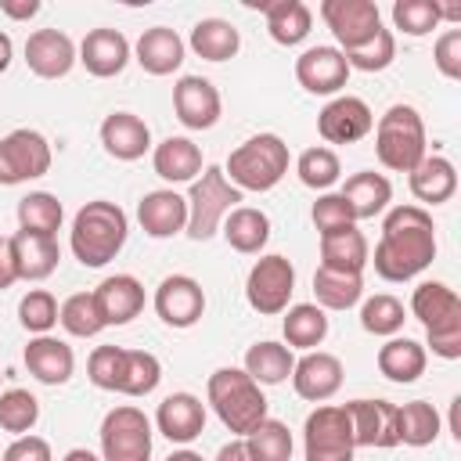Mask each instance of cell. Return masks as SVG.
<instances>
[{
	"label": "cell",
	"instance_id": "cell-52",
	"mask_svg": "<svg viewBox=\"0 0 461 461\" xmlns=\"http://www.w3.org/2000/svg\"><path fill=\"white\" fill-rule=\"evenodd\" d=\"M432 61L447 79H461V29H447L436 47H432Z\"/></svg>",
	"mask_w": 461,
	"mask_h": 461
},
{
	"label": "cell",
	"instance_id": "cell-20",
	"mask_svg": "<svg viewBox=\"0 0 461 461\" xmlns=\"http://www.w3.org/2000/svg\"><path fill=\"white\" fill-rule=\"evenodd\" d=\"M295 79L310 94H339L349 79V65L339 47H310L295 58Z\"/></svg>",
	"mask_w": 461,
	"mask_h": 461
},
{
	"label": "cell",
	"instance_id": "cell-26",
	"mask_svg": "<svg viewBox=\"0 0 461 461\" xmlns=\"http://www.w3.org/2000/svg\"><path fill=\"white\" fill-rule=\"evenodd\" d=\"M101 144L112 158L137 162V158H144V151H151V130L133 112H112L101 122Z\"/></svg>",
	"mask_w": 461,
	"mask_h": 461
},
{
	"label": "cell",
	"instance_id": "cell-32",
	"mask_svg": "<svg viewBox=\"0 0 461 461\" xmlns=\"http://www.w3.org/2000/svg\"><path fill=\"white\" fill-rule=\"evenodd\" d=\"M220 230H223V238H227V245L234 252L259 256L263 245L270 241V216L263 209H256V205H238V209H230L223 216Z\"/></svg>",
	"mask_w": 461,
	"mask_h": 461
},
{
	"label": "cell",
	"instance_id": "cell-59",
	"mask_svg": "<svg viewBox=\"0 0 461 461\" xmlns=\"http://www.w3.org/2000/svg\"><path fill=\"white\" fill-rule=\"evenodd\" d=\"M61 461H101V457H97V454H90L86 447H76V450H68Z\"/></svg>",
	"mask_w": 461,
	"mask_h": 461
},
{
	"label": "cell",
	"instance_id": "cell-45",
	"mask_svg": "<svg viewBox=\"0 0 461 461\" xmlns=\"http://www.w3.org/2000/svg\"><path fill=\"white\" fill-rule=\"evenodd\" d=\"M295 173H299V180H303L306 187H313V191H328L331 184H339V176H342V162H339V155H335L331 148L317 144V148H306V151L299 155Z\"/></svg>",
	"mask_w": 461,
	"mask_h": 461
},
{
	"label": "cell",
	"instance_id": "cell-1",
	"mask_svg": "<svg viewBox=\"0 0 461 461\" xmlns=\"http://www.w3.org/2000/svg\"><path fill=\"white\" fill-rule=\"evenodd\" d=\"M436 259V227L421 205H396L382 220V238L375 245V274L382 281H411Z\"/></svg>",
	"mask_w": 461,
	"mask_h": 461
},
{
	"label": "cell",
	"instance_id": "cell-17",
	"mask_svg": "<svg viewBox=\"0 0 461 461\" xmlns=\"http://www.w3.org/2000/svg\"><path fill=\"white\" fill-rule=\"evenodd\" d=\"M76 61H79L90 76L112 79V76H119V72L130 65V40H126L119 29H108V25L90 29V32L83 36V43H79Z\"/></svg>",
	"mask_w": 461,
	"mask_h": 461
},
{
	"label": "cell",
	"instance_id": "cell-13",
	"mask_svg": "<svg viewBox=\"0 0 461 461\" xmlns=\"http://www.w3.org/2000/svg\"><path fill=\"white\" fill-rule=\"evenodd\" d=\"M375 130V115L364 97H331L317 115V133L328 144H357Z\"/></svg>",
	"mask_w": 461,
	"mask_h": 461
},
{
	"label": "cell",
	"instance_id": "cell-19",
	"mask_svg": "<svg viewBox=\"0 0 461 461\" xmlns=\"http://www.w3.org/2000/svg\"><path fill=\"white\" fill-rule=\"evenodd\" d=\"M25 65L40 79H61L76 65V43L61 29H36L25 40Z\"/></svg>",
	"mask_w": 461,
	"mask_h": 461
},
{
	"label": "cell",
	"instance_id": "cell-39",
	"mask_svg": "<svg viewBox=\"0 0 461 461\" xmlns=\"http://www.w3.org/2000/svg\"><path fill=\"white\" fill-rule=\"evenodd\" d=\"M313 295H317V306L321 310H349L364 295V277L360 274H339V270L317 267V274H313Z\"/></svg>",
	"mask_w": 461,
	"mask_h": 461
},
{
	"label": "cell",
	"instance_id": "cell-18",
	"mask_svg": "<svg viewBox=\"0 0 461 461\" xmlns=\"http://www.w3.org/2000/svg\"><path fill=\"white\" fill-rule=\"evenodd\" d=\"M357 447H396V403L389 400H349L346 403Z\"/></svg>",
	"mask_w": 461,
	"mask_h": 461
},
{
	"label": "cell",
	"instance_id": "cell-35",
	"mask_svg": "<svg viewBox=\"0 0 461 461\" xmlns=\"http://www.w3.org/2000/svg\"><path fill=\"white\" fill-rule=\"evenodd\" d=\"M281 331H285V346L288 349L310 353L328 339V313L317 303H295V306L285 310Z\"/></svg>",
	"mask_w": 461,
	"mask_h": 461
},
{
	"label": "cell",
	"instance_id": "cell-43",
	"mask_svg": "<svg viewBox=\"0 0 461 461\" xmlns=\"http://www.w3.org/2000/svg\"><path fill=\"white\" fill-rule=\"evenodd\" d=\"M403 321H407V310H403V303H400L396 295H389V292H378V295L364 299V306H360V328L371 331V335L393 339V335L403 328Z\"/></svg>",
	"mask_w": 461,
	"mask_h": 461
},
{
	"label": "cell",
	"instance_id": "cell-7",
	"mask_svg": "<svg viewBox=\"0 0 461 461\" xmlns=\"http://www.w3.org/2000/svg\"><path fill=\"white\" fill-rule=\"evenodd\" d=\"M97 436H101V461H148L151 457V418L133 403L112 407Z\"/></svg>",
	"mask_w": 461,
	"mask_h": 461
},
{
	"label": "cell",
	"instance_id": "cell-56",
	"mask_svg": "<svg viewBox=\"0 0 461 461\" xmlns=\"http://www.w3.org/2000/svg\"><path fill=\"white\" fill-rule=\"evenodd\" d=\"M0 11H4L7 18H18V22H25V18L40 14V0H22V4H14V0H4V4H0Z\"/></svg>",
	"mask_w": 461,
	"mask_h": 461
},
{
	"label": "cell",
	"instance_id": "cell-31",
	"mask_svg": "<svg viewBox=\"0 0 461 461\" xmlns=\"http://www.w3.org/2000/svg\"><path fill=\"white\" fill-rule=\"evenodd\" d=\"M339 194L349 205L353 223H357V220H375L378 212H385V205L393 202V184L375 169H360L342 184Z\"/></svg>",
	"mask_w": 461,
	"mask_h": 461
},
{
	"label": "cell",
	"instance_id": "cell-47",
	"mask_svg": "<svg viewBox=\"0 0 461 461\" xmlns=\"http://www.w3.org/2000/svg\"><path fill=\"white\" fill-rule=\"evenodd\" d=\"M18 321L29 335H50V328L58 324V299L47 288L25 292L18 303Z\"/></svg>",
	"mask_w": 461,
	"mask_h": 461
},
{
	"label": "cell",
	"instance_id": "cell-15",
	"mask_svg": "<svg viewBox=\"0 0 461 461\" xmlns=\"http://www.w3.org/2000/svg\"><path fill=\"white\" fill-rule=\"evenodd\" d=\"M342 360L335 353H324V349H310L295 360L292 367V385L303 400L310 403H324L331 400L339 389H342Z\"/></svg>",
	"mask_w": 461,
	"mask_h": 461
},
{
	"label": "cell",
	"instance_id": "cell-6",
	"mask_svg": "<svg viewBox=\"0 0 461 461\" xmlns=\"http://www.w3.org/2000/svg\"><path fill=\"white\" fill-rule=\"evenodd\" d=\"M238 202L241 191L223 176V166H205L187 191V238L209 241L220 230L223 216L238 209Z\"/></svg>",
	"mask_w": 461,
	"mask_h": 461
},
{
	"label": "cell",
	"instance_id": "cell-28",
	"mask_svg": "<svg viewBox=\"0 0 461 461\" xmlns=\"http://www.w3.org/2000/svg\"><path fill=\"white\" fill-rule=\"evenodd\" d=\"M151 166L166 184H187L205 169L202 148L191 137H166L162 144H155L151 148Z\"/></svg>",
	"mask_w": 461,
	"mask_h": 461
},
{
	"label": "cell",
	"instance_id": "cell-57",
	"mask_svg": "<svg viewBox=\"0 0 461 461\" xmlns=\"http://www.w3.org/2000/svg\"><path fill=\"white\" fill-rule=\"evenodd\" d=\"M216 461H256V457L249 454V447H245V436H241V439H230V443H223V447L216 450Z\"/></svg>",
	"mask_w": 461,
	"mask_h": 461
},
{
	"label": "cell",
	"instance_id": "cell-40",
	"mask_svg": "<svg viewBox=\"0 0 461 461\" xmlns=\"http://www.w3.org/2000/svg\"><path fill=\"white\" fill-rule=\"evenodd\" d=\"M61 202L50 194V191H29L22 202H18V230H32V234H50L58 238V227H61Z\"/></svg>",
	"mask_w": 461,
	"mask_h": 461
},
{
	"label": "cell",
	"instance_id": "cell-24",
	"mask_svg": "<svg viewBox=\"0 0 461 461\" xmlns=\"http://www.w3.org/2000/svg\"><path fill=\"white\" fill-rule=\"evenodd\" d=\"M25 367L36 382L43 385H65L76 371V353L68 342L54 339V335H32L25 346Z\"/></svg>",
	"mask_w": 461,
	"mask_h": 461
},
{
	"label": "cell",
	"instance_id": "cell-58",
	"mask_svg": "<svg viewBox=\"0 0 461 461\" xmlns=\"http://www.w3.org/2000/svg\"><path fill=\"white\" fill-rule=\"evenodd\" d=\"M11 58H14V43H11V36L0 29V72L11 68Z\"/></svg>",
	"mask_w": 461,
	"mask_h": 461
},
{
	"label": "cell",
	"instance_id": "cell-42",
	"mask_svg": "<svg viewBox=\"0 0 461 461\" xmlns=\"http://www.w3.org/2000/svg\"><path fill=\"white\" fill-rule=\"evenodd\" d=\"M58 324L72 335V339H94L104 321L97 313V303H94V292H76L68 295L61 306H58Z\"/></svg>",
	"mask_w": 461,
	"mask_h": 461
},
{
	"label": "cell",
	"instance_id": "cell-37",
	"mask_svg": "<svg viewBox=\"0 0 461 461\" xmlns=\"http://www.w3.org/2000/svg\"><path fill=\"white\" fill-rule=\"evenodd\" d=\"M187 43H191V50H194L198 58H205V61H227V58L238 54L241 36H238V29H234L227 18H202V22H194Z\"/></svg>",
	"mask_w": 461,
	"mask_h": 461
},
{
	"label": "cell",
	"instance_id": "cell-3",
	"mask_svg": "<svg viewBox=\"0 0 461 461\" xmlns=\"http://www.w3.org/2000/svg\"><path fill=\"white\" fill-rule=\"evenodd\" d=\"M209 407L223 421V429L249 436L263 418H267V396L263 385L249 378L245 367H216L205 385Z\"/></svg>",
	"mask_w": 461,
	"mask_h": 461
},
{
	"label": "cell",
	"instance_id": "cell-30",
	"mask_svg": "<svg viewBox=\"0 0 461 461\" xmlns=\"http://www.w3.org/2000/svg\"><path fill=\"white\" fill-rule=\"evenodd\" d=\"M367 259H371V249H367L364 230H357V223L331 230V234H321V267L324 270L364 274Z\"/></svg>",
	"mask_w": 461,
	"mask_h": 461
},
{
	"label": "cell",
	"instance_id": "cell-48",
	"mask_svg": "<svg viewBox=\"0 0 461 461\" xmlns=\"http://www.w3.org/2000/svg\"><path fill=\"white\" fill-rule=\"evenodd\" d=\"M342 58H346L349 72H353V68H357V72H382V68H389L393 58H396V40H393L389 29H378L364 47L346 50Z\"/></svg>",
	"mask_w": 461,
	"mask_h": 461
},
{
	"label": "cell",
	"instance_id": "cell-29",
	"mask_svg": "<svg viewBox=\"0 0 461 461\" xmlns=\"http://www.w3.org/2000/svg\"><path fill=\"white\" fill-rule=\"evenodd\" d=\"M407 184H411V194L425 205H443L454 198L457 191V169L450 158L443 155H425L411 173H407Z\"/></svg>",
	"mask_w": 461,
	"mask_h": 461
},
{
	"label": "cell",
	"instance_id": "cell-33",
	"mask_svg": "<svg viewBox=\"0 0 461 461\" xmlns=\"http://www.w3.org/2000/svg\"><path fill=\"white\" fill-rule=\"evenodd\" d=\"M263 18H267V32L274 43L281 47H295L310 36V25H313V14L303 0H270V4H259Z\"/></svg>",
	"mask_w": 461,
	"mask_h": 461
},
{
	"label": "cell",
	"instance_id": "cell-60",
	"mask_svg": "<svg viewBox=\"0 0 461 461\" xmlns=\"http://www.w3.org/2000/svg\"><path fill=\"white\" fill-rule=\"evenodd\" d=\"M166 461H205L202 454H194V450H173Z\"/></svg>",
	"mask_w": 461,
	"mask_h": 461
},
{
	"label": "cell",
	"instance_id": "cell-4",
	"mask_svg": "<svg viewBox=\"0 0 461 461\" xmlns=\"http://www.w3.org/2000/svg\"><path fill=\"white\" fill-rule=\"evenodd\" d=\"M288 173V144L277 133H256L245 144H238L227 155L223 176L245 194V191H270Z\"/></svg>",
	"mask_w": 461,
	"mask_h": 461
},
{
	"label": "cell",
	"instance_id": "cell-53",
	"mask_svg": "<svg viewBox=\"0 0 461 461\" xmlns=\"http://www.w3.org/2000/svg\"><path fill=\"white\" fill-rule=\"evenodd\" d=\"M0 461H54V454H50V443L43 436L25 432V436H14V443L4 450Z\"/></svg>",
	"mask_w": 461,
	"mask_h": 461
},
{
	"label": "cell",
	"instance_id": "cell-9",
	"mask_svg": "<svg viewBox=\"0 0 461 461\" xmlns=\"http://www.w3.org/2000/svg\"><path fill=\"white\" fill-rule=\"evenodd\" d=\"M292 292H295V267L285 256L270 252L252 263V270L245 277V299L256 313H263V317L285 313Z\"/></svg>",
	"mask_w": 461,
	"mask_h": 461
},
{
	"label": "cell",
	"instance_id": "cell-27",
	"mask_svg": "<svg viewBox=\"0 0 461 461\" xmlns=\"http://www.w3.org/2000/svg\"><path fill=\"white\" fill-rule=\"evenodd\" d=\"M11 249H14L18 281H43L58 270L61 249H58V238H50V234L18 230V234H11Z\"/></svg>",
	"mask_w": 461,
	"mask_h": 461
},
{
	"label": "cell",
	"instance_id": "cell-49",
	"mask_svg": "<svg viewBox=\"0 0 461 461\" xmlns=\"http://www.w3.org/2000/svg\"><path fill=\"white\" fill-rule=\"evenodd\" d=\"M393 25L407 36H429L439 25V4L436 0H396Z\"/></svg>",
	"mask_w": 461,
	"mask_h": 461
},
{
	"label": "cell",
	"instance_id": "cell-10",
	"mask_svg": "<svg viewBox=\"0 0 461 461\" xmlns=\"http://www.w3.org/2000/svg\"><path fill=\"white\" fill-rule=\"evenodd\" d=\"M50 144L40 130H11L7 137H0V184L14 187V184H29L36 176H43L50 169Z\"/></svg>",
	"mask_w": 461,
	"mask_h": 461
},
{
	"label": "cell",
	"instance_id": "cell-44",
	"mask_svg": "<svg viewBox=\"0 0 461 461\" xmlns=\"http://www.w3.org/2000/svg\"><path fill=\"white\" fill-rule=\"evenodd\" d=\"M162 382V364L155 353L148 349H126V364H122V396H148L155 393V385Z\"/></svg>",
	"mask_w": 461,
	"mask_h": 461
},
{
	"label": "cell",
	"instance_id": "cell-21",
	"mask_svg": "<svg viewBox=\"0 0 461 461\" xmlns=\"http://www.w3.org/2000/svg\"><path fill=\"white\" fill-rule=\"evenodd\" d=\"M137 223L148 238H173V234L187 230V198L176 194L173 187L148 191L137 202Z\"/></svg>",
	"mask_w": 461,
	"mask_h": 461
},
{
	"label": "cell",
	"instance_id": "cell-14",
	"mask_svg": "<svg viewBox=\"0 0 461 461\" xmlns=\"http://www.w3.org/2000/svg\"><path fill=\"white\" fill-rule=\"evenodd\" d=\"M220 90L205 76H180L173 86V112L187 130H212L220 122Z\"/></svg>",
	"mask_w": 461,
	"mask_h": 461
},
{
	"label": "cell",
	"instance_id": "cell-12",
	"mask_svg": "<svg viewBox=\"0 0 461 461\" xmlns=\"http://www.w3.org/2000/svg\"><path fill=\"white\" fill-rule=\"evenodd\" d=\"M155 313L169 328H191L205 313V292L191 274H169L155 288Z\"/></svg>",
	"mask_w": 461,
	"mask_h": 461
},
{
	"label": "cell",
	"instance_id": "cell-2",
	"mask_svg": "<svg viewBox=\"0 0 461 461\" xmlns=\"http://www.w3.org/2000/svg\"><path fill=\"white\" fill-rule=\"evenodd\" d=\"M126 238H130V220H126V212H122L115 202H108V198H94V202H86V205L72 216L68 245H72V256H76L83 267H90V270L112 263V259L122 252Z\"/></svg>",
	"mask_w": 461,
	"mask_h": 461
},
{
	"label": "cell",
	"instance_id": "cell-41",
	"mask_svg": "<svg viewBox=\"0 0 461 461\" xmlns=\"http://www.w3.org/2000/svg\"><path fill=\"white\" fill-rule=\"evenodd\" d=\"M245 447L256 461H292V429L277 418H263L249 436H245Z\"/></svg>",
	"mask_w": 461,
	"mask_h": 461
},
{
	"label": "cell",
	"instance_id": "cell-46",
	"mask_svg": "<svg viewBox=\"0 0 461 461\" xmlns=\"http://www.w3.org/2000/svg\"><path fill=\"white\" fill-rule=\"evenodd\" d=\"M40 421V400L29 389H7L0 393V429L11 436H25L32 432V425Z\"/></svg>",
	"mask_w": 461,
	"mask_h": 461
},
{
	"label": "cell",
	"instance_id": "cell-50",
	"mask_svg": "<svg viewBox=\"0 0 461 461\" xmlns=\"http://www.w3.org/2000/svg\"><path fill=\"white\" fill-rule=\"evenodd\" d=\"M122 364H126V349L122 346H97L86 360V378L104 389V393H119L122 385Z\"/></svg>",
	"mask_w": 461,
	"mask_h": 461
},
{
	"label": "cell",
	"instance_id": "cell-22",
	"mask_svg": "<svg viewBox=\"0 0 461 461\" xmlns=\"http://www.w3.org/2000/svg\"><path fill=\"white\" fill-rule=\"evenodd\" d=\"M155 429L169 443H191L205 432V403L194 393H169L155 411Z\"/></svg>",
	"mask_w": 461,
	"mask_h": 461
},
{
	"label": "cell",
	"instance_id": "cell-38",
	"mask_svg": "<svg viewBox=\"0 0 461 461\" xmlns=\"http://www.w3.org/2000/svg\"><path fill=\"white\" fill-rule=\"evenodd\" d=\"M439 411L429 400H411L396 407V436L407 447H429L439 439Z\"/></svg>",
	"mask_w": 461,
	"mask_h": 461
},
{
	"label": "cell",
	"instance_id": "cell-25",
	"mask_svg": "<svg viewBox=\"0 0 461 461\" xmlns=\"http://www.w3.org/2000/svg\"><path fill=\"white\" fill-rule=\"evenodd\" d=\"M184 50L187 43L176 36V29L169 25H151L140 32L137 47H133V61L148 72V76H173L184 65Z\"/></svg>",
	"mask_w": 461,
	"mask_h": 461
},
{
	"label": "cell",
	"instance_id": "cell-23",
	"mask_svg": "<svg viewBox=\"0 0 461 461\" xmlns=\"http://www.w3.org/2000/svg\"><path fill=\"white\" fill-rule=\"evenodd\" d=\"M97 313L108 324H130L144 310V285L133 274H112L94 288Z\"/></svg>",
	"mask_w": 461,
	"mask_h": 461
},
{
	"label": "cell",
	"instance_id": "cell-34",
	"mask_svg": "<svg viewBox=\"0 0 461 461\" xmlns=\"http://www.w3.org/2000/svg\"><path fill=\"white\" fill-rule=\"evenodd\" d=\"M425 364H429L425 346L414 342V339H407V335H403V339L393 335V339L378 349V371H382L389 382H400V385L418 382V378L425 375Z\"/></svg>",
	"mask_w": 461,
	"mask_h": 461
},
{
	"label": "cell",
	"instance_id": "cell-55",
	"mask_svg": "<svg viewBox=\"0 0 461 461\" xmlns=\"http://www.w3.org/2000/svg\"><path fill=\"white\" fill-rule=\"evenodd\" d=\"M18 281V267H14V249H11V238L0 234V292L11 288Z\"/></svg>",
	"mask_w": 461,
	"mask_h": 461
},
{
	"label": "cell",
	"instance_id": "cell-16",
	"mask_svg": "<svg viewBox=\"0 0 461 461\" xmlns=\"http://www.w3.org/2000/svg\"><path fill=\"white\" fill-rule=\"evenodd\" d=\"M411 313L425 324V335L461 331V299L443 281H421L411 295Z\"/></svg>",
	"mask_w": 461,
	"mask_h": 461
},
{
	"label": "cell",
	"instance_id": "cell-8",
	"mask_svg": "<svg viewBox=\"0 0 461 461\" xmlns=\"http://www.w3.org/2000/svg\"><path fill=\"white\" fill-rule=\"evenodd\" d=\"M353 425L346 407L321 403L317 411L306 414L303 425V454L306 461H353Z\"/></svg>",
	"mask_w": 461,
	"mask_h": 461
},
{
	"label": "cell",
	"instance_id": "cell-36",
	"mask_svg": "<svg viewBox=\"0 0 461 461\" xmlns=\"http://www.w3.org/2000/svg\"><path fill=\"white\" fill-rule=\"evenodd\" d=\"M292 367H295V357L285 342L263 339L245 349V371L259 385H281L285 378H292Z\"/></svg>",
	"mask_w": 461,
	"mask_h": 461
},
{
	"label": "cell",
	"instance_id": "cell-51",
	"mask_svg": "<svg viewBox=\"0 0 461 461\" xmlns=\"http://www.w3.org/2000/svg\"><path fill=\"white\" fill-rule=\"evenodd\" d=\"M310 216H313L317 234H331V230H342V227H349V223H353V212H349V205L342 202V194H339V191H324V194L313 202Z\"/></svg>",
	"mask_w": 461,
	"mask_h": 461
},
{
	"label": "cell",
	"instance_id": "cell-5",
	"mask_svg": "<svg viewBox=\"0 0 461 461\" xmlns=\"http://www.w3.org/2000/svg\"><path fill=\"white\" fill-rule=\"evenodd\" d=\"M375 155L393 173H411L429 155L425 151V122L414 104H393L378 115Z\"/></svg>",
	"mask_w": 461,
	"mask_h": 461
},
{
	"label": "cell",
	"instance_id": "cell-11",
	"mask_svg": "<svg viewBox=\"0 0 461 461\" xmlns=\"http://www.w3.org/2000/svg\"><path fill=\"white\" fill-rule=\"evenodd\" d=\"M321 18L331 29V36L339 40L342 54L364 47L382 29V14H378L375 0H324L321 4Z\"/></svg>",
	"mask_w": 461,
	"mask_h": 461
},
{
	"label": "cell",
	"instance_id": "cell-54",
	"mask_svg": "<svg viewBox=\"0 0 461 461\" xmlns=\"http://www.w3.org/2000/svg\"><path fill=\"white\" fill-rule=\"evenodd\" d=\"M429 349L443 360H457L461 357V331H439V335H425Z\"/></svg>",
	"mask_w": 461,
	"mask_h": 461
}]
</instances>
